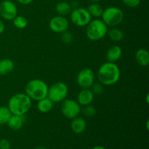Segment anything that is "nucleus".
Returning <instances> with one entry per match:
<instances>
[{
    "label": "nucleus",
    "mask_w": 149,
    "mask_h": 149,
    "mask_svg": "<svg viewBox=\"0 0 149 149\" xmlns=\"http://www.w3.org/2000/svg\"><path fill=\"white\" fill-rule=\"evenodd\" d=\"M120 77V68L115 63H104L100 65L97 71L98 81L103 86L115 84L119 81Z\"/></svg>",
    "instance_id": "nucleus-1"
},
{
    "label": "nucleus",
    "mask_w": 149,
    "mask_h": 149,
    "mask_svg": "<svg viewBox=\"0 0 149 149\" xmlns=\"http://www.w3.org/2000/svg\"><path fill=\"white\" fill-rule=\"evenodd\" d=\"M32 105V100L26 93H17L10 98L8 102V109L12 114L25 115Z\"/></svg>",
    "instance_id": "nucleus-2"
},
{
    "label": "nucleus",
    "mask_w": 149,
    "mask_h": 149,
    "mask_svg": "<svg viewBox=\"0 0 149 149\" xmlns=\"http://www.w3.org/2000/svg\"><path fill=\"white\" fill-rule=\"evenodd\" d=\"M48 85L42 79H35L30 80L25 87V93L31 100H38L47 97Z\"/></svg>",
    "instance_id": "nucleus-3"
},
{
    "label": "nucleus",
    "mask_w": 149,
    "mask_h": 149,
    "mask_svg": "<svg viewBox=\"0 0 149 149\" xmlns=\"http://www.w3.org/2000/svg\"><path fill=\"white\" fill-rule=\"evenodd\" d=\"M108 26L102 20L96 18L86 26V35L90 41H99L106 36Z\"/></svg>",
    "instance_id": "nucleus-4"
},
{
    "label": "nucleus",
    "mask_w": 149,
    "mask_h": 149,
    "mask_svg": "<svg viewBox=\"0 0 149 149\" xmlns=\"http://www.w3.org/2000/svg\"><path fill=\"white\" fill-rule=\"evenodd\" d=\"M102 20L107 26L115 27L122 22L124 13L120 8L116 7H109L103 10L101 15Z\"/></svg>",
    "instance_id": "nucleus-5"
},
{
    "label": "nucleus",
    "mask_w": 149,
    "mask_h": 149,
    "mask_svg": "<svg viewBox=\"0 0 149 149\" xmlns=\"http://www.w3.org/2000/svg\"><path fill=\"white\" fill-rule=\"evenodd\" d=\"M68 93V86L65 83L58 81L48 88L47 97L53 103H60L66 98Z\"/></svg>",
    "instance_id": "nucleus-6"
},
{
    "label": "nucleus",
    "mask_w": 149,
    "mask_h": 149,
    "mask_svg": "<svg viewBox=\"0 0 149 149\" xmlns=\"http://www.w3.org/2000/svg\"><path fill=\"white\" fill-rule=\"evenodd\" d=\"M70 19L75 26L84 27L91 21L92 17L87 9L77 7L71 10L70 13Z\"/></svg>",
    "instance_id": "nucleus-7"
},
{
    "label": "nucleus",
    "mask_w": 149,
    "mask_h": 149,
    "mask_svg": "<svg viewBox=\"0 0 149 149\" xmlns=\"http://www.w3.org/2000/svg\"><path fill=\"white\" fill-rule=\"evenodd\" d=\"M61 110L63 115L70 119L78 116L81 112V106L77 103V101L72 99L66 98L62 101Z\"/></svg>",
    "instance_id": "nucleus-8"
},
{
    "label": "nucleus",
    "mask_w": 149,
    "mask_h": 149,
    "mask_svg": "<svg viewBox=\"0 0 149 149\" xmlns=\"http://www.w3.org/2000/svg\"><path fill=\"white\" fill-rule=\"evenodd\" d=\"M77 82L81 88H91L95 83V74L93 70L89 68L81 69L77 75Z\"/></svg>",
    "instance_id": "nucleus-9"
},
{
    "label": "nucleus",
    "mask_w": 149,
    "mask_h": 149,
    "mask_svg": "<svg viewBox=\"0 0 149 149\" xmlns=\"http://www.w3.org/2000/svg\"><path fill=\"white\" fill-rule=\"evenodd\" d=\"M0 15L7 20H13L17 15V8L13 1L4 0L0 3Z\"/></svg>",
    "instance_id": "nucleus-10"
},
{
    "label": "nucleus",
    "mask_w": 149,
    "mask_h": 149,
    "mask_svg": "<svg viewBox=\"0 0 149 149\" xmlns=\"http://www.w3.org/2000/svg\"><path fill=\"white\" fill-rule=\"evenodd\" d=\"M49 27L52 31L58 33H62L68 31L69 22L65 16H55L49 20Z\"/></svg>",
    "instance_id": "nucleus-11"
},
{
    "label": "nucleus",
    "mask_w": 149,
    "mask_h": 149,
    "mask_svg": "<svg viewBox=\"0 0 149 149\" xmlns=\"http://www.w3.org/2000/svg\"><path fill=\"white\" fill-rule=\"evenodd\" d=\"M94 97L95 95L91 89H82L77 95V103L80 106H87L91 104Z\"/></svg>",
    "instance_id": "nucleus-12"
},
{
    "label": "nucleus",
    "mask_w": 149,
    "mask_h": 149,
    "mask_svg": "<svg viewBox=\"0 0 149 149\" xmlns=\"http://www.w3.org/2000/svg\"><path fill=\"white\" fill-rule=\"evenodd\" d=\"M25 121H26V119H25L24 115L12 114L9 120L7 121V125H8L9 128L13 130L17 131L23 127Z\"/></svg>",
    "instance_id": "nucleus-13"
},
{
    "label": "nucleus",
    "mask_w": 149,
    "mask_h": 149,
    "mask_svg": "<svg viewBox=\"0 0 149 149\" xmlns=\"http://www.w3.org/2000/svg\"><path fill=\"white\" fill-rule=\"evenodd\" d=\"M87 128V123L84 118L77 116L71 119V129L75 134H81Z\"/></svg>",
    "instance_id": "nucleus-14"
},
{
    "label": "nucleus",
    "mask_w": 149,
    "mask_h": 149,
    "mask_svg": "<svg viewBox=\"0 0 149 149\" xmlns=\"http://www.w3.org/2000/svg\"><path fill=\"white\" fill-rule=\"evenodd\" d=\"M122 55V49L119 46L114 45L109 48L106 52V59L108 62L115 63L119 61Z\"/></svg>",
    "instance_id": "nucleus-15"
},
{
    "label": "nucleus",
    "mask_w": 149,
    "mask_h": 149,
    "mask_svg": "<svg viewBox=\"0 0 149 149\" xmlns=\"http://www.w3.org/2000/svg\"><path fill=\"white\" fill-rule=\"evenodd\" d=\"M135 61L137 63L141 66L145 67L149 64V52L146 49H139L137 50L135 55Z\"/></svg>",
    "instance_id": "nucleus-16"
},
{
    "label": "nucleus",
    "mask_w": 149,
    "mask_h": 149,
    "mask_svg": "<svg viewBox=\"0 0 149 149\" xmlns=\"http://www.w3.org/2000/svg\"><path fill=\"white\" fill-rule=\"evenodd\" d=\"M15 68V63L9 58L0 60V75L4 76L10 74Z\"/></svg>",
    "instance_id": "nucleus-17"
},
{
    "label": "nucleus",
    "mask_w": 149,
    "mask_h": 149,
    "mask_svg": "<svg viewBox=\"0 0 149 149\" xmlns=\"http://www.w3.org/2000/svg\"><path fill=\"white\" fill-rule=\"evenodd\" d=\"M53 107V102L49 100L47 97L38 100L37 109L42 113H48Z\"/></svg>",
    "instance_id": "nucleus-18"
},
{
    "label": "nucleus",
    "mask_w": 149,
    "mask_h": 149,
    "mask_svg": "<svg viewBox=\"0 0 149 149\" xmlns=\"http://www.w3.org/2000/svg\"><path fill=\"white\" fill-rule=\"evenodd\" d=\"M55 10L58 15L65 16L71 13L72 8L69 3L66 1H60L55 6Z\"/></svg>",
    "instance_id": "nucleus-19"
},
{
    "label": "nucleus",
    "mask_w": 149,
    "mask_h": 149,
    "mask_svg": "<svg viewBox=\"0 0 149 149\" xmlns=\"http://www.w3.org/2000/svg\"><path fill=\"white\" fill-rule=\"evenodd\" d=\"M87 10L90 14L91 17H96V18H99V17H101L103 12V8L102 7V6L99 4L98 3L96 2H93L90 4L88 6Z\"/></svg>",
    "instance_id": "nucleus-20"
},
{
    "label": "nucleus",
    "mask_w": 149,
    "mask_h": 149,
    "mask_svg": "<svg viewBox=\"0 0 149 149\" xmlns=\"http://www.w3.org/2000/svg\"><path fill=\"white\" fill-rule=\"evenodd\" d=\"M107 34L111 41L114 42H119L124 39V33L122 30L117 28H112L110 30H108Z\"/></svg>",
    "instance_id": "nucleus-21"
},
{
    "label": "nucleus",
    "mask_w": 149,
    "mask_h": 149,
    "mask_svg": "<svg viewBox=\"0 0 149 149\" xmlns=\"http://www.w3.org/2000/svg\"><path fill=\"white\" fill-rule=\"evenodd\" d=\"M12 115L7 106H0V125H5Z\"/></svg>",
    "instance_id": "nucleus-22"
},
{
    "label": "nucleus",
    "mask_w": 149,
    "mask_h": 149,
    "mask_svg": "<svg viewBox=\"0 0 149 149\" xmlns=\"http://www.w3.org/2000/svg\"><path fill=\"white\" fill-rule=\"evenodd\" d=\"M13 25L15 28L18 29H24L28 26V20L21 15H17L13 20Z\"/></svg>",
    "instance_id": "nucleus-23"
},
{
    "label": "nucleus",
    "mask_w": 149,
    "mask_h": 149,
    "mask_svg": "<svg viewBox=\"0 0 149 149\" xmlns=\"http://www.w3.org/2000/svg\"><path fill=\"white\" fill-rule=\"evenodd\" d=\"M81 111L84 113V115L87 117H93L95 115L96 112V109L95 108V106H93V105L90 104L87 105V106H84V108L81 109Z\"/></svg>",
    "instance_id": "nucleus-24"
},
{
    "label": "nucleus",
    "mask_w": 149,
    "mask_h": 149,
    "mask_svg": "<svg viewBox=\"0 0 149 149\" xmlns=\"http://www.w3.org/2000/svg\"><path fill=\"white\" fill-rule=\"evenodd\" d=\"M74 36H73L72 33L71 32L65 31L63 33H61V40L64 42L65 44H70L72 42Z\"/></svg>",
    "instance_id": "nucleus-25"
},
{
    "label": "nucleus",
    "mask_w": 149,
    "mask_h": 149,
    "mask_svg": "<svg viewBox=\"0 0 149 149\" xmlns=\"http://www.w3.org/2000/svg\"><path fill=\"white\" fill-rule=\"evenodd\" d=\"M90 89L93 91V93H94V95H100L103 92V85L100 83H97H97H94Z\"/></svg>",
    "instance_id": "nucleus-26"
},
{
    "label": "nucleus",
    "mask_w": 149,
    "mask_h": 149,
    "mask_svg": "<svg viewBox=\"0 0 149 149\" xmlns=\"http://www.w3.org/2000/svg\"><path fill=\"white\" fill-rule=\"evenodd\" d=\"M141 0H122V2L127 7L134 8V7H138L141 3Z\"/></svg>",
    "instance_id": "nucleus-27"
},
{
    "label": "nucleus",
    "mask_w": 149,
    "mask_h": 149,
    "mask_svg": "<svg viewBox=\"0 0 149 149\" xmlns=\"http://www.w3.org/2000/svg\"><path fill=\"white\" fill-rule=\"evenodd\" d=\"M11 144L10 142L6 138H2L0 140V149H10Z\"/></svg>",
    "instance_id": "nucleus-28"
},
{
    "label": "nucleus",
    "mask_w": 149,
    "mask_h": 149,
    "mask_svg": "<svg viewBox=\"0 0 149 149\" xmlns=\"http://www.w3.org/2000/svg\"><path fill=\"white\" fill-rule=\"evenodd\" d=\"M17 1L23 5H28V4H31L33 0H17Z\"/></svg>",
    "instance_id": "nucleus-29"
},
{
    "label": "nucleus",
    "mask_w": 149,
    "mask_h": 149,
    "mask_svg": "<svg viewBox=\"0 0 149 149\" xmlns=\"http://www.w3.org/2000/svg\"><path fill=\"white\" fill-rule=\"evenodd\" d=\"M4 29H5V25H4V22L0 19V34L4 31Z\"/></svg>",
    "instance_id": "nucleus-30"
},
{
    "label": "nucleus",
    "mask_w": 149,
    "mask_h": 149,
    "mask_svg": "<svg viewBox=\"0 0 149 149\" xmlns=\"http://www.w3.org/2000/svg\"><path fill=\"white\" fill-rule=\"evenodd\" d=\"M91 149H106L105 147L102 146H95L93 148H92Z\"/></svg>",
    "instance_id": "nucleus-31"
},
{
    "label": "nucleus",
    "mask_w": 149,
    "mask_h": 149,
    "mask_svg": "<svg viewBox=\"0 0 149 149\" xmlns=\"http://www.w3.org/2000/svg\"><path fill=\"white\" fill-rule=\"evenodd\" d=\"M35 149H47V148L45 146H38L36 147V148H35Z\"/></svg>",
    "instance_id": "nucleus-32"
},
{
    "label": "nucleus",
    "mask_w": 149,
    "mask_h": 149,
    "mask_svg": "<svg viewBox=\"0 0 149 149\" xmlns=\"http://www.w3.org/2000/svg\"><path fill=\"white\" fill-rule=\"evenodd\" d=\"M148 124H149V122H148V120L146 122V129L148 130V129H149V127H148Z\"/></svg>",
    "instance_id": "nucleus-33"
},
{
    "label": "nucleus",
    "mask_w": 149,
    "mask_h": 149,
    "mask_svg": "<svg viewBox=\"0 0 149 149\" xmlns=\"http://www.w3.org/2000/svg\"><path fill=\"white\" fill-rule=\"evenodd\" d=\"M92 1H93V2H96V3H98L99 1H100L101 0H92Z\"/></svg>",
    "instance_id": "nucleus-34"
},
{
    "label": "nucleus",
    "mask_w": 149,
    "mask_h": 149,
    "mask_svg": "<svg viewBox=\"0 0 149 149\" xmlns=\"http://www.w3.org/2000/svg\"><path fill=\"white\" fill-rule=\"evenodd\" d=\"M148 97H149V95L147 94V95H146V102L147 103H148Z\"/></svg>",
    "instance_id": "nucleus-35"
}]
</instances>
